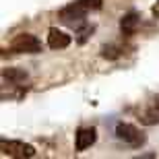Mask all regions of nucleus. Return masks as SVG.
Wrapping results in <instances>:
<instances>
[{"instance_id":"nucleus-1","label":"nucleus","mask_w":159,"mask_h":159,"mask_svg":"<svg viewBox=\"0 0 159 159\" xmlns=\"http://www.w3.org/2000/svg\"><path fill=\"white\" fill-rule=\"evenodd\" d=\"M11 50L15 54H39L41 52V41L31 33H19L12 37Z\"/></svg>"},{"instance_id":"nucleus-2","label":"nucleus","mask_w":159,"mask_h":159,"mask_svg":"<svg viewBox=\"0 0 159 159\" xmlns=\"http://www.w3.org/2000/svg\"><path fill=\"white\" fill-rule=\"evenodd\" d=\"M116 136H118L120 141H124L126 145H130V147H141L143 143H145V136H143V132L139 128H136L134 124H126V122H120L118 126H116Z\"/></svg>"},{"instance_id":"nucleus-3","label":"nucleus","mask_w":159,"mask_h":159,"mask_svg":"<svg viewBox=\"0 0 159 159\" xmlns=\"http://www.w3.org/2000/svg\"><path fill=\"white\" fill-rule=\"evenodd\" d=\"M0 149H2V155H8V157H33L35 155V149L21 141H6V139H2L0 141Z\"/></svg>"},{"instance_id":"nucleus-4","label":"nucleus","mask_w":159,"mask_h":159,"mask_svg":"<svg viewBox=\"0 0 159 159\" xmlns=\"http://www.w3.org/2000/svg\"><path fill=\"white\" fill-rule=\"evenodd\" d=\"M85 15H87V11H85L79 2H72V4H68V6H64V8L58 11L60 21L66 23V25H70V27H79V25L85 21Z\"/></svg>"},{"instance_id":"nucleus-5","label":"nucleus","mask_w":159,"mask_h":159,"mask_svg":"<svg viewBox=\"0 0 159 159\" xmlns=\"http://www.w3.org/2000/svg\"><path fill=\"white\" fill-rule=\"evenodd\" d=\"M70 41H72V37L68 33H64V31H60V29L48 31V46L52 50H64V48L70 46Z\"/></svg>"},{"instance_id":"nucleus-6","label":"nucleus","mask_w":159,"mask_h":159,"mask_svg":"<svg viewBox=\"0 0 159 159\" xmlns=\"http://www.w3.org/2000/svg\"><path fill=\"white\" fill-rule=\"evenodd\" d=\"M95 141H97V132H95V128H81L77 132V139H75V149L81 153V151H85V149L91 147Z\"/></svg>"},{"instance_id":"nucleus-7","label":"nucleus","mask_w":159,"mask_h":159,"mask_svg":"<svg viewBox=\"0 0 159 159\" xmlns=\"http://www.w3.org/2000/svg\"><path fill=\"white\" fill-rule=\"evenodd\" d=\"M139 23H141V19H139L136 12H126V15H122V19H120V31L128 37L134 35L136 29H139Z\"/></svg>"},{"instance_id":"nucleus-8","label":"nucleus","mask_w":159,"mask_h":159,"mask_svg":"<svg viewBox=\"0 0 159 159\" xmlns=\"http://www.w3.org/2000/svg\"><path fill=\"white\" fill-rule=\"evenodd\" d=\"M2 79L8 83H12V85H21V83H25L27 79H29V72L25 70V68H2Z\"/></svg>"},{"instance_id":"nucleus-9","label":"nucleus","mask_w":159,"mask_h":159,"mask_svg":"<svg viewBox=\"0 0 159 159\" xmlns=\"http://www.w3.org/2000/svg\"><path fill=\"white\" fill-rule=\"evenodd\" d=\"M99 54H101V58H106V60H118L122 56V50L118 46H114V43H107V46H103L99 50Z\"/></svg>"},{"instance_id":"nucleus-10","label":"nucleus","mask_w":159,"mask_h":159,"mask_svg":"<svg viewBox=\"0 0 159 159\" xmlns=\"http://www.w3.org/2000/svg\"><path fill=\"white\" fill-rule=\"evenodd\" d=\"M141 122H143V124H147V126L159 124V106H157V107H151V110H147V112L143 114Z\"/></svg>"},{"instance_id":"nucleus-11","label":"nucleus","mask_w":159,"mask_h":159,"mask_svg":"<svg viewBox=\"0 0 159 159\" xmlns=\"http://www.w3.org/2000/svg\"><path fill=\"white\" fill-rule=\"evenodd\" d=\"M79 4L85 8V11H99L101 8V4H103V0H77Z\"/></svg>"},{"instance_id":"nucleus-12","label":"nucleus","mask_w":159,"mask_h":159,"mask_svg":"<svg viewBox=\"0 0 159 159\" xmlns=\"http://www.w3.org/2000/svg\"><path fill=\"white\" fill-rule=\"evenodd\" d=\"M93 31H95V25H85V27L79 31V35H81V37H79L77 41H79V43H85L87 37H89V33H93Z\"/></svg>"}]
</instances>
